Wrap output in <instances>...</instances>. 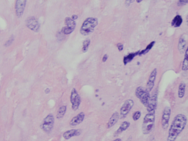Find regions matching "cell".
Instances as JSON below:
<instances>
[{
	"instance_id": "1",
	"label": "cell",
	"mask_w": 188,
	"mask_h": 141,
	"mask_svg": "<svg viewBox=\"0 0 188 141\" xmlns=\"http://www.w3.org/2000/svg\"><path fill=\"white\" fill-rule=\"evenodd\" d=\"M187 121V117L183 114H179L175 116L169 129L167 141H175L178 136L184 130Z\"/></svg>"
},
{
	"instance_id": "2",
	"label": "cell",
	"mask_w": 188,
	"mask_h": 141,
	"mask_svg": "<svg viewBox=\"0 0 188 141\" xmlns=\"http://www.w3.org/2000/svg\"><path fill=\"white\" fill-rule=\"evenodd\" d=\"M155 122V112H148L143 118L142 126V131L144 134L151 132L154 127Z\"/></svg>"
},
{
	"instance_id": "3",
	"label": "cell",
	"mask_w": 188,
	"mask_h": 141,
	"mask_svg": "<svg viewBox=\"0 0 188 141\" xmlns=\"http://www.w3.org/2000/svg\"><path fill=\"white\" fill-rule=\"evenodd\" d=\"M98 24V19L90 17L86 19L82 24L80 33L83 35H88L92 33Z\"/></svg>"
},
{
	"instance_id": "4",
	"label": "cell",
	"mask_w": 188,
	"mask_h": 141,
	"mask_svg": "<svg viewBox=\"0 0 188 141\" xmlns=\"http://www.w3.org/2000/svg\"><path fill=\"white\" fill-rule=\"evenodd\" d=\"M135 95L136 97L140 100L141 103L145 107H147L149 100L151 97L149 92L147 91L146 89L142 86H140L136 89Z\"/></svg>"
},
{
	"instance_id": "5",
	"label": "cell",
	"mask_w": 188,
	"mask_h": 141,
	"mask_svg": "<svg viewBox=\"0 0 188 141\" xmlns=\"http://www.w3.org/2000/svg\"><path fill=\"white\" fill-rule=\"evenodd\" d=\"M55 123V119L52 114H49L46 116L41 125L42 130L47 133H49L52 131Z\"/></svg>"
},
{
	"instance_id": "6",
	"label": "cell",
	"mask_w": 188,
	"mask_h": 141,
	"mask_svg": "<svg viewBox=\"0 0 188 141\" xmlns=\"http://www.w3.org/2000/svg\"><path fill=\"white\" fill-rule=\"evenodd\" d=\"M70 102L71 103V108L74 111L78 109L81 103V98L75 88H73L71 92Z\"/></svg>"
},
{
	"instance_id": "7",
	"label": "cell",
	"mask_w": 188,
	"mask_h": 141,
	"mask_svg": "<svg viewBox=\"0 0 188 141\" xmlns=\"http://www.w3.org/2000/svg\"><path fill=\"white\" fill-rule=\"evenodd\" d=\"M134 106V102L131 99L125 101L120 110L119 116L121 118H125L128 115Z\"/></svg>"
},
{
	"instance_id": "8",
	"label": "cell",
	"mask_w": 188,
	"mask_h": 141,
	"mask_svg": "<svg viewBox=\"0 0 188 141\" xmlns=\"http://www.w3.org/2000/svg\"><path fill=\"white\" fill-rule=\"evenodd\" d=\"M25 25L28 28L35 33L39 32L41 25L38 19L34 16L28 17L25 20Z\"/></svg>"
},
{
	"instance_id": "9",
	"label": "cell",
	"mask_w": 188,
	"mask_h": 141,
	"mask_svg": "<svg viewBox=\"0 0 188 141\" xmlns=\"http://www.w3.org/2000/svg\"><path fill=\"white\" fill-rule=\"evenodd\" d=\"M171 115V109L169 107H166L164 108L161 118L162 127L164 130L168 129L169 126V120Z\"/></svg>"
},
{
	"instance_id": "10",
	"label": "cell",
	"mask_w": 188,
	"mask_h": 141,
	"mask_svg": "<svg viewBox=\"0 0 188 141\" xmlns=\"http://www.w3.org/2000/svg\"><path fill=\"white\" fill-rule=\"evenodd\" d=\"M66 26L62 29V32L65 35H69L72 33L76 28V22L72 18L67 17L65 20Z\"/></svg>"
},
{
	"instance_id": "11",
	"label": "cell",
	"mask_w": 188,
	"mask_h": 141,
	"mask_svg": "<svg viewBox=\"0 0 188 141\" xmlns=\"http://www.w3.org/2000/svg\"><path fill=\"white\" fill-rule=\"evenodd\" d=\"M157 98L158 93L157 91H155L151 96L146 107L148 112H155L157 106Z\"/></svg>"
},
{
	"instance_id": "12",
	"label": "cell",
	"mask_w": 188,
	"mask_h": 141,
	"mask_svg": "<svg viewBox=\"0 0 188 141\" xmlns=\"http://www.w3.org/2000/svg\"><path fill=\"white\" fill-rule=\"evenodd\" d=\"M157 75V69H154L152 71L151 73L150 74V75L149 76V78L148 79L147 84H146V90L148 92H151L152 91V90H153V89L154 87Z\"/></svg>"
},
{
	"instance_id": "13",
	"label": "cell",
	"mask_w": 188,
	"mask_h": 141,
	"mask_svg": "<svg viewBox=\"0 0 188 141\" xmlns=\"http://www.w3.org/2000/svg\"><path fill=\"white\" fill-rule=\"evenodd\" d=\"M27 0H16L15 4V12L18 17H21L24 13Z\"/></svg>"
},
{
	"instance_id": "14",
	"label": "cell",
	"mask_w": 188,
	"mask_h": 141,
	"mask_svg": "<svg viewBox=\"0 0 188 141\" xmlns=\"http://www.w3.org/2000/svg\"><path fill=\"white\" fill-rule=\"evenodd\" d=\"M85 117V114L84 112H81L78 114L76 116L74 117L70 121V126L71 127H75L80 124L83 121Z\"/></svg>"
},
{
	"instance_id": "15",
	"label": "cell",
	"mask_w": 188,
	"mask_h": 141,
	"mask_svg": "<svg viewBox=\"0 0 188 141\" xmlns=\"http://www.w3.org/2000/svg\"><path fill=\"white\" fill-rule=\"evenodd\" d=\"M82 133V130L81 129H72L68 131H66L63 133V137L65 140H68L71 138L73 137L78 136Z\"/></svg>"
},
{
	"instance_id": "16",
	"label": "cell",
	"mask_w": 188,
	"mask_h": 141,
	"mask_svg": "<svg viewBox=\"0 0 188 141\" xmlns=\"http://www.w3.org/2000/svg\"><path fill=\"white\" fill-rule=\"evenodd\" d=\"M119 117H120L119 114L118 112L114 113L110 117V118L109 119V120L107 123L106 128L110 129L113 126H114L115 125L118 123V121L119 119Z\"/></svg>"
},
{
	"instance_id": "17",
	"label": "cell",
	"mask_w": 188,
	"mask_h": 141,
	"mask_svg": "<svg viewBox=\"0 0 188 141\" xmlns=\"http://www.w3.org/2000/svg\"><path fill=\"white\" fill-rule=\"evenodd\" d=\"M130 122H129L128 121H123V123H122V124L120 125V126H119V127L118 128V129L115 132L114 137L118 136L120 133L126 131L130 127Z\"/></svg>"
},
{
	"instance_id": "18",
	"label": "cell",
	"mask_w": 188,
	"mask_h": 141,
	"mask_svg": "<svg viewBox=\"0 0 188 141\" xmlns=\"http://www.w3.org/2000/svg\"><path fill=\"white\" fill-rule=\"evenodd\" d=\"M185 89H186V84L184 83H181L179 85L178 87V96L179 98H183L185 93Z\"/></svg>"
},
{
	"instance_id": "19",
	"label": "cell",
	"mask_w": 188,
	"mask_h": 141,
	"mask_svg": "<svg viewBox=\"0 0 188 141\" xmlns=\"http://www.w3.org/2000/svg\"><path fill=\"white\" fill-rule=\"evenodd\" d=\"M140 51H138L136 52L135 53H131L129 54L128 56H126L125 57H124V63L125 65H126L128 63H129V62H131L133 59L135 58L136 56L139 55V54Z\"/></svg>"
},
{
	"instance_id": "20",
	"label": "cell",
	"mask_w": 188,
	"mask_h": 141,
	"mask_svg": "<svg viewBox=\"0 0 188 141\" xmlns=\"http://www.w3.org/2000/svg\"><path fill=\"white\" fill-rule=\"evenodd\" d=\"M66 110H67L66 106H61L57 110V113H56V119H62L65 115Z\"/></svg>"
},
{
	"instance_id": "21",
	"label": "cell",
	"mask_w": 188,
	"mask_h": 141,
	"mask_svg": "<svg viewBox=\"0 0 188 141\" xmlns=\"http://www.w3.org/2000/svg\"><path fill=\"white\" fill-rule=\"evenodd\" d=\"M183 22V19L179 15H177L173 19L172 25L175 28L179 27Z\"/></svg>"
},
{
	"instance_id": "22",
	"label": "cell",
	"mask_w": 188,
	"mask_h": 141,
	"mask_svg": "<svg viewBox=\"0 0 188 141\" xmlns=\"http://www.w3.org/2000/svg\"><path fill=\"white\" fill-rule=\"evenodd\" d=\"M186 45H187V42L185 41V39L183 37H181L179 39V44H178V49L181 53L184 52L186 47Z\"/></svg>"
},
{
	"instance_id": "23",
	"label": "cell",
	"mask_w": 188,
	"mask_h": 141,
	"mask_svg": "<svg viewBox=\"0 0 188 141\" xmlns=\"http://www.w3.org/2000/svg\"><path fill=\"white\" fill-rule=\"evenodd\" d=\"M188 49L186 50L185 57L184 59L183 65H182V70L183 71H187L188 69Z\"/></svg>"
},
{
	"instance_id": "24",
	"label": "cell",
	"mask_w": 188,
	"mask_h": 141,
	"mask_svg": "<svg viewBox=\"0 0 188 141\" xmlns=\"http://www.w3.org/2000/svg\"><path fill=\"white\" fill-rule=\"evenodd\" d=\"M155 43V42H151V43L147 46V47H146V48L145 50L140 51L139 56H141V55H142V54H146V53H148V52L153 47V46H154Z\"/></svg>"
},
{
	"instance_id": "25",
	"label": "cell",
	"mask_w": 188,
	"mask_h": 141,
	"mask_svg": "<svg viewBox=\"0 0 188 141\" xmlns=\"http://www.w3.org/2000/svg\"><path fill=\"white\" fill-rule=\"evenodd\" d=\"M90 39H86L83 42V47H82V51L83 52H86L88 49L89 46L90 45Z\"/></svg>"
},
{
	"instance_id": "26",
	"label": "cell",
	"mask_w": 188,
	"mask_h": 141,
	"mask_svg": "<svg viewBox=\"0 0 188 141\" xmlns=\"http://www.w3.org/2000/svg\"><path fill=\"white\" fill-rule=\"evenodd\" d=\"M141 116V112L140 111H135L133 115H132V119L134 121H137L139 119Z\"/></svg>"
},
{
	"instance_id": "27",
	"label": "cell",
	"mask_w": 188,
	"mask_h": 141,
	"mask_svg": "<svg viewBox=\"0 0 188 141\" xmlns=\"http://www.w3.org/2000/svg\"><path fill=\"white\" fill-rule=\"evenodd\" d=\"M15 39H14V37L12 36L11 37H10V39H9L6 42L5 44L4 45V46L6 47H8L9 46H11L12 45V43H13V42L14 41Z\"/></svg>"
},
{
	"instance_id": "28",
	"label": "cell",
	"mask_w": 188,
	"mask_h": 141,
	"mask_svg": "<svg viewBox=\"0 0 188 141\" xmlns=\"http://www.w3.org/2000/svg\"><path fill=\"white\" fill-rule=\"evenodd\" d=\"M188 2V0H179L177 3V5L178 6H183L187 4Z\"/></svg>"
},
{
	"instance_id": "29",
	"label": "cell",
	"mask_w": 188,
	"mask_h": 141,
	"mask_svg": "<svg viewBox=\"0 0 188 141\" xmlns=\"http://www.w3.org/2000/svg\"><path fill=\"white\" fill-rule=\"evenodd\" d=\"M117 47H118V50L119 51H122L123 50V45L121 43H119L117 45Z\"/></svg>"
},
{
	"instance_id": "30",
	"label": "cell",
	"mask_w": 188,
	"mask_h": 141,
	"mask_svg": "<svg viewBox=\"0 0 188 141\" xmlns=\"http://www.w3.org/2000/svg\"><path fill=\"white\" fill-rule=\"evenodd\" d=\"M134 1V0H126L125 5H126V6H129Z\"/></svg>"
},
{
	"instance_id": "31",
	"label": "cell",
	"mask_w": 188,
	"mask_h": 141,
	"mask_svg": "<svg viewBox=\"0 0 188 141\" xmlns=\"http://www.w3.org/2000/svg\"><path fill=\"white\" fill-rule=\"evenodd\" d=\"M108 55H107V54L104 55V56H103V59H102V61H103V62H106V60L108 59Z\"/></svg>"
},
{
	"instance_id": "32",
	"label": "cell",
	"mask_w": 188,
	"mask_h": 141,
	"mask_svg": "<svg viewBox=\"0 0 188 141\" xmlns=\"http://www.w3.org/2000/svg\"><path fill=\"white\" fill-rule=\"evenodd\" d=\"M77 18H78V16H77V15H73V16H72V19L74 20H76Z\"/></svg>"
},
{
	"instance_id": "33",
	"label": "cell",
	"mask_w": 188,
	"mask_h": 141,
	"mask_svg": "<svg viewBox=\"0 0 188 141\" xmlns=\"http://www.w3.org/2000/svg\"><path fill=\"white\" fill-rule=\"evenodd\" d=\"M45 93H46V94H48V93H50V89H49V88H47V89H46L45 90Z\"/></svg>"
},
{
	"instance_id": "34",
	"label": "cell",
	"mask_w": 188,
	"mask_h": 141,
	"mask_svg": "<svg viewBox=\"0 0 188 141\" xmlns=\"http://www.w3.org/2000/svg\"><path fill=\"white\" fill-rule=\"evenodd\" d=\"M122 141V140L120 139V138H116L115 140H114V141Z\"/></svg>"
},
{
	"instance_id": "35",
	"label": "cell",
	"mask_w": 188,
	"mask_h": 141,
	"mask_svg": "<svg viewBox=\"0 0 188 141\" xmlns=\"http://www.w3.org/2000/svg\"><path fill=\"white\" fill-rule=\"evenodd\" d=\"M151 141H155V140L154 138V137L153 136H152L151 137Z\"/></svg>"
},
{
	"instance_id": "36",
	"label": "cell",
	"mask_w": 188,
	"mask_h": 141,
	"mask_svg": "<svg viewBox=\"0 0 188 141\" xmlns=\"http://www.w3.org/2000/svg\"><path fill=\"white\" fill-rule=\"evenodd\" d=\"M142 1V0H136V1H137V2H138V3H140V2H141Z\"/></svg>"
},
{
	"instance_id": "37",
	"label": "cell",
	"mask_w": 188,
	"mask_h": 141,
	"mask_svg": "<svg viewBox=\"0 0 188 141\" xmlns=\"http://www.w3.org/2000/svg\"><path fill=\"white\" fill-rule=\"evenodd\" d=\"M127 141H131V137H130Z\"/></svg>"
},
{
	"instance_id": "38",
	"label": "cell",
	"mask_w": 188,
	"mask_h": 141,
	"mask_svg": "<svg viewBox=\"0 0 188 141\" xmlns=\"http://www.w3.org/2000/svg\"><path fill=\"white\" fill-rule=\"evenodd\" d=\"M0 89H1V86H0Z\"/></svg>"
}]
</instances>
